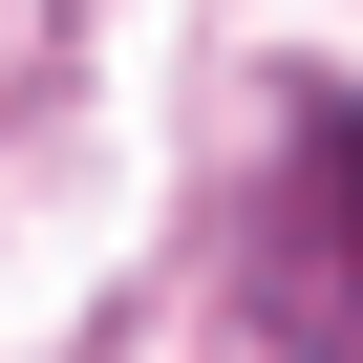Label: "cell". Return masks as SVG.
Returning a JSON list of instances; mask_svg holds the SVG:
<instances>
[{
    "label": "cell",
    "mask_w": 363,
    "mask_h": 363,
    "mask_svg": "<svg viewBox=\"0 0 363 363\" xmlns=\"http://www.w3.org/2000/svg\"><path fill=\"white\" fill-rule=\"evenodd\" d=\"M257 299L299 363H363V107L320 86L299 150H278V214H257Z\"/></svg>",
    "instance_id": "1"
}]
</instances>
